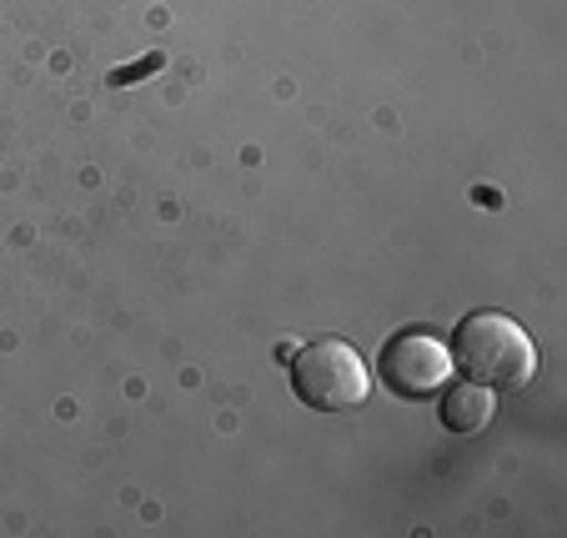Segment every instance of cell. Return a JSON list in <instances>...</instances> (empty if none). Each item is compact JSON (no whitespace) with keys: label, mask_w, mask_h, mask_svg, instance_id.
I'll return each mask as SVG.
<instances>
[{"label":"cell","mask_w":567,"mask_h":538,"mask_svg":"<svg viewBox=\"0 0 567 538\" xmlns=\"http://www.w3.org/2000/svg\"><path fill=\"white\" fill-rule=\"evenodd\" d=\"M452 367L482 388H527L537 373V347L507 313H472L452 333Z\"/></svg>","instance_id":"cell-1"},{"label":"cell","mask_w":567,"mask_h":538,"mask_svg":"<svg viewBox=\"0 0 567 538\" xmlns=\"http://www.w3.org/2000/svg\"><path fill=\"white\" fill-rule=\"evenodd\" d=\"M291 393L311 413H352L372 393L367 357L342 337H321L291 353Z\"/></svg>","instance_id":"cell-2"},{"label":"cell","mask_w":567,"mask_h":538,"mask_svg":"<svg viewBox=\"0 0 567 538\" xmlns=\"http://www.w3.org/2000/svg\"><path fill=\"white\" fill-rule=\"evenodd\" d=\"M377 373L396 398H437L452 377V353L432 333H396L377 357Z\"/></svg>","instance_id":"cell-3"},{"label":"cell","mask_w":567,"mask_h":538,"mask_svg":"<svg viewBox=\"0 0 567 538\" xmlns=\"http://www.w3.org/2000/svg\"><path fill=\"white\" fill-rule=\"evenodd\" d=\"M437 398H442L437 418H442V428H452V433H482L497 413L493 388H482V383H472V377L467 383H447Z\"/></svg>","instance_id":"cell-4"}]
</instances>
